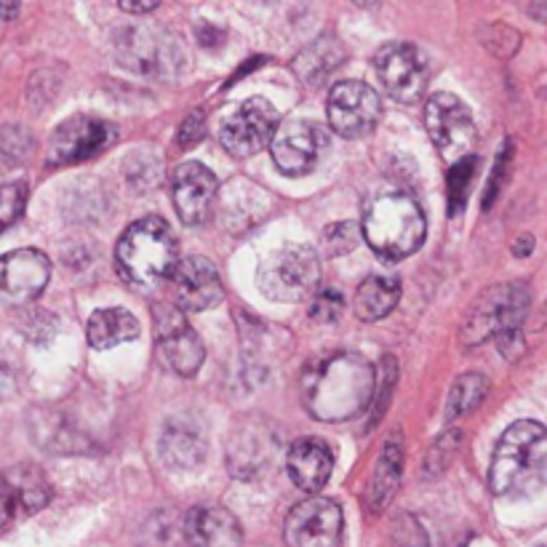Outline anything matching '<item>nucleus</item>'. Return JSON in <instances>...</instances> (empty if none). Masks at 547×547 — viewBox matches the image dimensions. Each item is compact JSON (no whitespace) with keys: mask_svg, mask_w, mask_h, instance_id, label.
I'll return each instance as SVG.
<instances>
[{"mask_svg":"<svg viewBox=\"0 0 547 547\" xmlns=\"http://www.w3.org/2000/svg\"><path fill=\"white\" fill-rule=\"evenodd\" d=\"M376 387L374 366L358 353H337L302 374V403L318 422H345L366 411Z\"/></svg>","mask_w":547,"mask_h":547,"instance_id":"nucleus-1","label":"nucleus"},{"mask_svg":"<svg viewBox=\"0 0 547 547\" xmlns=\"http://www.w3.org/2000/svg\"><path fill=\"white\" fill-rule=\"evenodd\" d=\"M547 486V427L521 419L500 438L492 467L489 489L497 497H532Z\"/></svg>","mask_w":547,"mask_h":547,"instance_id":"nucleus-2","label":"nucleus"},{"mask_svg":"<svg viewBox=\"0 0 547 547\" xmlns=\"http://www.w3.org/2000/svg\"><path fill=\"white\" fill-rule=\"evenodd\" d=\"M366 243L384 259L398 262L411 257L427 232L425 214L419 203L400 189L376 192L366 203L364 222H361Z\"/></svg>","mask_w":547,"mask_h":547,"instance_id":"nucleus-3","label":"nucleus"},{"mask_svg":"<svg viewBox=\"0 0 547 547\" xmlns=\"http://www.w3.org/2000/svg\"><path fill=\"white\" fill-rule=\"evenodd\" d=\"M115 265L123 281L142 289L172 278L180 265V248L169 222L161 216H145L129 224L115 246Z\"/></svg>","mask_w":547,"mask_h":547,"instance_id":"nucleus-4","label":"nucleus"},{"mask_svg":"<svg viewBox=\"0 0 547 547\" xmlns=\"http://www.w3.org/2000/svg\"><path fill=\"white\" fill-rule=\"evenodd\" d=\"M318 251L305 243H289L275 248L259 267V289L275 302L310 299L318 291Z\"/></svg>","mask_w":547,"mask_h":547,"instance_id":"nucleus-5","label":"nucleus"},{"mask_svg":"<svg viewBox=\"0 0 547 547\" xmlns=\"http://www.w3.org/2000/svg\"><path fill=\"white\" fill-rule=\"evenodd\" d=\"M529 291L521 283H500L478 294L462 324L465 345H481L486 337L516 332L529 313Z\"/></svg>","mask_w":547,"mask_h":547,"instance_id":"nucleus-6","label":"nucleus"},{"mask_svg":"<svg viewBox=\"0 0 547 547\" xmlns=\"http://www.w3.org/2000/svg\"><path fill=\"white\" fill-rule=\"evenodd\" d=\"M425 129L443 158L457 164L473 156L478 134H475L473 115L459 97L449 91L433 94L425 105Z\"/></svg>","mask_w":547,"mask_h":547,"instance_id":"nucleus-7","label":"nucleus"},{"mask_svg":"<svg viewBox=\"0 0 547 547\" xmlns=\"http://www.w3.org/2000/svg\"><path fill=\"white\" fill-rule=\"evenodd\" d=\"M345 516L334 500L307 497L294 505L283 524V540L289 547H340Z\"/></svg>","mask_w":547,"mask_h":547,"instance_id":"nucleus-8","label":"nucleus"},{"mask_svg":"<svg viewBox=\"0 0 547 547\" xmlns=\"http://www.w3.org/2000/svg\"><path fill=\"white\" fill-rule=\"evenodd\" d=\"M374 70L395 102L414 105L425 97L427 62L414 43H384L374 56Z\"/></svg>","mask_w":547,"mask_h":547,"instance_id":"nucleus-9","label":"nucleus"},{"mask_svg":"<svg viewBox=\"0 0 547 547\" xmlns=\"http://www.w3.org/2000/svg\"><path fill=\"white\" fill-rule=\"evenodd\" d=\"M278 110L262 99H246L224 123L219 131V139L224 145V150L235 158H251L259 150H265L267 145H273L275 134H278Z\"/></svg>","mask_w":547,"mask_h":547,"instance_id":"nucleus-10","label":"nucleus"},{"mask_svg":"<svg viewBox=\"0 0 547 547\" xmlns=\"http://www.w3.org/2000/svg\"><path fill=\"white\" fill-rule=\"evenodd\" d=\"M329 123L345 139H364L382 121V99L364 80H342L329 94Z\"/></svg>","mask_w":547,"mask_h":547,"instance_id":"nucleus-11","label":"nucleus"},{"mask_svg":"<svg viewBox=\"0 0 547 547\" xmlns=\"http://www.w3.org/2000/svg\"><path fill=\"white\" fill-rule=\"evenodd\" d=\"M153 318H156V340L164 361L180 376H192L203 364L206 350L195 329L187 324L182 310L174 302H156Z\"/></svg>","mask_w":547,"mask_h":547,"instance_id":"nucleus-12","label":"nucleus"},{"mask_svg":"<svg viewBox=\"0 0 547 547\" xmlns=\"http://www.w3.org/2000/svg\"><path fill=\"white\" fill-rule=\"evenodd\" d=\"M115 142V129L107 121L91 115H75L56 126L48 145V161L54 166H72L88 161Z\"/></svg>","mask_w":547,"mask_h":547,"instance_id":"nucleus-13","label":"nucleus"},{"mask_svg":"<svg viewBox=\"0 0 547 547\" xmlns=\"http://www.w3.org/2000/svg\"><path fill=\"white\" fill-rule=\"evenodd\" d=\"M326 145H329V137L324 126L313 121H289L278 129L270 145V153L281 174L305 177L318 166Z\"/></svg>","mask_w":547,"mask_h":547,"instance_id":"nucleus-14","label":"nucleus"},{"mask_svg":"<svg viewBox=\"0 0 547 547\" xmlns=\"http://www.w3.org/2000/svg\"><path fill=\"white\" fill-rule=\"evenodd\" d=\"M51 502V484L35 465H13L0 475V532L16 518L32 516Z\"/></svg>","mask_w":547,"mask_h":547,"instance_id":"nucleus-15","label":"nucleus"},{"mask_svg":"<svg viewBox=\"0 0 547 547\" xmlns=\"http://www.w3.org/2000/svg\"><path fill=\"white\" fill-rule=\"evenodd\" d=\"M169 283H172L174 305L182 313H203L208 307H216L224 297L219 270L206 257H198V254L180 259Z\"/></svg>","mask_w":547,"mask_h":547,"instance_id":"nucleus-16","label":"nucleus"},{"mask_svg":"<svg viewBox=\"0 0 547 547\" xmlns=\"http://www.w3.org/2000/svg\"><path fill=\"white\" fill-rule=\"evenodd\" d=\"M51 262L38 248H19L0 257V294L11 302H29L48 286Z\"/></svg>","mask_w":547,"mask_h":547,"instance_id":"nucleus-17","label":"nucleus"},{"mask_svg":"<svg viewBox=\"0 0 547 547\" xmlns=\"http://www.w3.org/2000/svg\"><path fill=\"white\" fill-rule=\"evenodd\" d=\"M216 195V177L203 164H182L172 177L174 208L184 224H200L211 214V203Z\"/></svg>","mask_w":547,"mask_h":547,"instance_id":"nucleus-18","label":"nucleus"},{"mask_svg":"<svg viewBox=\"0 0 547 547\" xmlns=\"http://www.w3.org/2000/svg\"><path fill=\"white\" fill-rule=\"evenodd\" d=\"M184 540L189 547H240L243 529L230 510L198 505L184 518Z\"/></svg>","mask_w":547,"mask_h":547,"instance_id":"nucleus-19","label":"nucleus"},{"mask_svg":"<svg viewBox=\"0 0 547 547\" xmlns=\"http://www.w3.org/2000/svg\"><path fill=\"white\" fill-rule=\"evenodd\" d=\"M289 475L294 481L297 489L307 492V494H318L334 470V454L329 449L326 441L321 438H299L291 449H289V459H286Z\"/></svg>","mask_w":547,"mask_h":547,"instance_id":"nucleus-20","label":"nucleus"},{"mask_svg":"<svg viewBox=\"0 0 547 547\" xmlns=\"http://www.w3.org/2000/svg\"><path fill=\"white\" fill-rule=\"evenodd\" d=\"M118 48L123 51V62L129 67H137L145 75H156V72L169 75L174 64V54H180V48L169 43L166 35L145 32V29L129 32L126 40L118 43Z\"/></svg>","mask_w":547,"mask_h":547,"instance_id":"nucleus-21","label":"nucleus"},{"mask_svg":"<svg viewBox=\"0 0 547 547\" xmlns=\"http://www.w3.org/2000/svg\"><path fill=\"white\" fill-rule=\"evenodd\" d=\"M400 470H403V443L398 435H392L384 449H382V457L374 467V475L368 481V492H366V505L371 513H382L395 492H398V484H400Z\"/></svg>","mask_w":547,"mask_h":547,"instance_id":"nucleus-22","label":"nucleus"},{"mask_svg":"<svg viewBox=\"0 0 547 547\" xmlns=\"http://www.w3.org/2000/svg\"><path fill=\"white\" fill-rule=\"evenodd\" d=\"M161 457L174 470H195L206 459V438L189 422H169L161 433Z\"/></svg>","mask_w":547,"mask_h":547,"instance_id":"nucleus-23","label":"nucleus"},{"mask_svg":"<svg viewBox=\"0 0 547 547\" xmlns=\"http://www.w3.org/2000/svg\"><path fill=\"white\" fill-rule=\"evenodd\" d=\"M139 321L134 313L123 310V307H107V310H97L88 318L86 326V337L88 345L94 350H113L123 342H131L139 337Z\"/></svg>","mask_w":547,"mask_h":547,"instance_id":"nucleus-24","label":"nucleus"},{"mask_svg":"<svg viewBox=\"0 0 547 547\" xmlns=\"http://www.w3.org/2000/svg\"><path fill=\"white\" fill-rule=\"evenodd\" d=\"M345 46L337 38H321L313 40L297 59H294V72L307 83V86H321L334 75V70L342 67L345 62Z\"/></svg>","mask_w":547,"mask_h":547,"instance_id":"nucleus-25","label":"nucleus"},{"mask_svg":"<svg viewBox=\"0 0 547 547\" xmlns=\"http://www.w3.org/2000/svg\"><path fill=\"white\" fill-rule=\"evenodd\" d=\"M400 299V281L392 275H368L356 291V316L361 321H379L395 310Z\"/></svg>","mask_w":547,"mask_h":547,"instance_id":"nucleus-26","label":"nucleus"},{"mask_svg":"<svg viewBox=\"0 0 547 547\" xmlns=\"http://www.w3.org/2000/svg\"><path fill=\"white\" fill-rule=\"evenodd\" d=\"M486 392H489V379H486L484 374H475V371L462 374V376L454 382L451 392H449L446 417H449V419H457V417L473 411V408L486 398Z\"/></svg>","mask_w":547,"mask_h":547,"instance_id":"nucleus-27","label":"nucleus"},{"mask_svg":"<svg viewBox=\"0 0 547 547\" xmlns=\"http://www.w3.org/2000/svg\"><path fill=\"white\" fill-rule=\"evenodd\" d=\"M475 169H478L475 156L462 158V161H457V164L449 169V174H446V198H449V214H451V216H457V214L465 208V203H467V189H470V184H473Z\"/></svg>","mask_w":547,"mask_h":547,"instance_id":"nucleus-28","label":"nucleus"},{"mask_svg":"<svg viewBox=\"0 0 547 547\" xmlns=\"http://www.w3.org/2000/svg\"><path fill=\"white\" fill-rule=\"evenodd\" d=\"M358 224L356 222H340V224H332L324 230V251L329 257H345L348 251L356 248L358 243Z\"/></svg>","mask_w":547,"mask_h":547,"instance_id":"nucleus-29","label":"nucleus"},{"mask_svg":"<svg viewBox=\"0 0 547 547\" xmlns=\"http://www.w3.org/2000/svg\"><path fill=\"white\" fill-rule=\"evenodd\" d=\"M27 184L24 182H8L0 184V230L11 227L27 206Z\"/></svg>","mask_w":547,"mask_h":547,"instance_id":"nucleus-30","label":"nucleus"},{"mask_svg":"<svg viewBox=\"0 0 547 547\" xmlns=\"http://www.w3.org/2000/svg\"><path fill=\"white\" fill-rule=\"evenodd\" d=\"M342 310H345V299H342V294L326 289V291H321V294L313 297L310 316H313L318 324H334V321H340Z\"/></svg>","mask_w":547,"mask_h":547,"instance_id":"nucleus-31","label":"nucleus"},{"mask_svg":"<svg viewBox=\"0 0 547 547\" xmlns=\"http://www.w3.org/2000/svg\"><path fill=\"white\" fill-rule=\"evenodd\" d=\"M510 158H513V145H505L502 153L497 156V164H494V174L486 184V195H484V208H492L497 195H500V187H502V180L508 174V166H510Z\"/></svg>","mask_w":547,"mask_h":547,"instance_id":"nucleus-32","label":"nucleus"},{"mask_svg":"<svg viewBox=\"0 0 547 547\" xmlns=\"http://www.w3.org/2000/svg\"><path fill=\"white\" fill-rule=\"evenodd\" d=\"M203 131H206V118H203V113H200V110H192V113H189V115H187V118L182 121V126H180L177 142H180L182 147H192V145H198V142H200Z\"/></svg>","mask_w":547,"mask_h":547,"instance_id":"nucleus-33","label":"nucleus"},{"mask_svg":"<svg viewBox=\"0 0 547 547\" xmlns=\"http://www.w3.org/2000/svg\"><path fill=\"white\" fill-rule=\"evenodd\" d=\"M497 340H500V350H502L505 358H518L524 353V337H521L518 329L516 332H505Z\"/></svg>","mask_w":547,"mask_h":547,"instance_id":"nucleus-34","label":"nucleus"},{"mask_svg":"<svg viewBox=\"0 0 547 547\" xmlns=\"http://www.w3.org/2000/svg\"><path fill=\"white\" fill-rule=\"evenodd\" d=\"M158 5H161L158 0H137V3L134 0H121L118 3V8L126 11V13H147V11H156Z\"/></svg>","mask_w":547,"mask_h":547,"instance_id":"nucleus-35","label":"nucleus"},{"mask_svg":"<svg viewBox=\"0 0 547 547\" xmlns=\"http://www.w3.org/2000/svg\"><path fill=\"white\" fill-rule=\"evenodd\" d=\"M532 248H534V238H532V235H521V238L513 243L516 257H529V254H532Z\"/></svg>","mask_w":547,"mask_h":547,"instance_id":"nucleus-36","label":"nucleus"},{"mask_svg":"<svg viewBox=\"0 0 547 547\" xmlns=\"http://www.w3.org/2000/svg\"><path fill=\"white\" fill-rule=\"evenodd\" d=\"M16 13H19V5H16V3H11V5L0 3V19H5V21H8V19H13Z\"/></svg>","mask_w":547,"mask_h":547,"instance_id":"nucleus-37","label":"nucleus"}]
</instances>
